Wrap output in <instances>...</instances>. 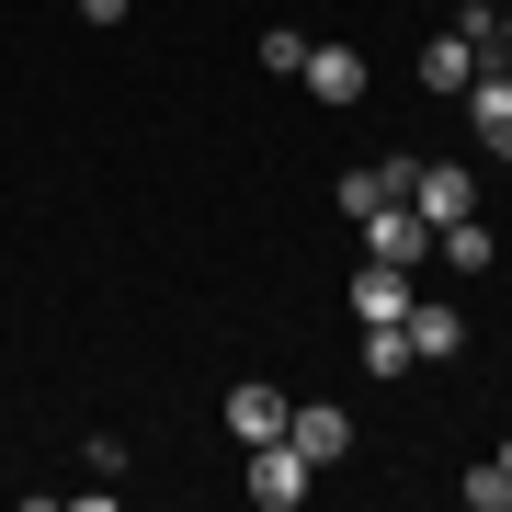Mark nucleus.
I'll return each mask as SVG.
<instances>
[{
    "label": "nucleus",
    "mask_w": 512,
    "mask_h": 512,
    "mask_svg": "<svg viewBox=\"0 0 512 512\" xmlns=\"http://www.w3.org/2000/svg\"><path fill=\"white\" fill-rule=\"evenodd\" d=\"M433 251L456 262V274H490V262H501V239L478 228V217H444V228H433Z\"/></svg>",
    "instance_id": "obj_11"
},
{
    "label": "nucleus",
    "mask_w": 512,
    "mask_h": 512,
    "mask_svg": "<svg viewBox=\"0 0 512 512\" xmlns=\"http://www.w3.org/2000/svg\"><path fill=\"white\" fill-rule=\"evenodd\" d=\"M353 228H365V262H399V274L433 251V217H421V205H365Z\"/></svg>",
    "instance_id": "obj_2"
},
{
    "label": "nucleus",
    "mask_w": 512,
    "mask_h": 512,
    "mask_svg": "<svg viewBox=\"0 0 512 512\" xmlns=\"http://www.w3.org/2000/svg\"><path fill=\"white\" fill-rule=\"evenodd\" d=\"M296 80H308L319 103H365V57H353V46H308V69H296Z\"/></svg>",
    "instance_id": "obj_8"
},
{
    "label": "nucleus",
    "mask_w": 512,
    "mask_h": 512,
    "mask_svg": "<svg viewBox=\"0 0 512 512\" xmlns=\"http://www.w3.org/2000/svg\"><path fill=\"white\" fill-rule=\"evenodd\" d=\"M285 410H296L285 387H228V433H239V444H274V433H285Z\"/></svg>",
    "instance_id": "obj_10"
},
{
    "label": "nucleus",
    "mask_w": 512,
    "mask_h": 512,
    "mask_svg": "<svg viewBox=\"0 0 512 512\" xmlns=\"http://www.w3.org/2000/svg\"><path fill=\"white\" fill-rule=\"evenodd\" d=\"M239 490H251V512H296V501L319 490V467H308V456H296V444L274 433V444H251V467H239Z\"/></svg>",
    "instance_id": "obj_1"
},
{
    "label": "nucleus",
    "mask_w": 512,
    "mask_h": 512,
    "mask_svg": "<svg viewBox=\"0 0 512 512\" xmlns=\"http://www.w3.org/2000/svg\"><path fill=\"white\" fill-rule=\"evenodd\" d=\"M410 353H421V365H444V353H467V308H444V296H410Z\"/></svg>",
    "instance_id": "obj_5"
},
{
    "label": "nucleus",
    "mask_w": 512,
    "mask_h": 512,
    "mask_svg": "<svg viewBox=\"0 0 512 512\" xmlns=\"http://www.w3.org/2000/svg\"><path fill=\"white\" fill-rule=\"evenodd\" d=\"M490 467H501V478H512V433H501V456H490Z\"/></svg>",
    "instance_id": "obj_16"
},
{
    "label": "nucleus",
    "mask_w": 512,
    "mask_h": 512,
    "mask_svg": "<svg viewBox=\"0 0 512 512\" xmlns=\"http://www.w3.org/2000/svg\"><path fill=\"white\" fill-rule=\"evenodd\" d=\"M467 114H478V148H490V160H512V57H478Z\"/></svg>",
    "instance_id": "obj_3"
},
{
    "label": "nucleus",
    "mask_w": 512,
    "mask_h": 512,
    "mask_svg": "<svg viewBox=\"0 0 512 512\" xmlns=\"http://www.w3.org/2000/svg\"><path fill=\"white\" fill-rule=\"evenodd\" d=\"M490 57H512V12H501V23H490Z\"/></svg>",
    "instance_id": "obj_15"
},
{
    "label": "nucleus",
    "mask_w": 512,
    "mask_h": 512,
    "mask_svg": "<svg viewBox=\"0 0 512 512\" xmlns=\"http://www.w3.org/2000/svg\"><path fill=\"white\" fill-rule=\"evenodd\" d=\"M410 296H421V285L399 274V262H365V274H353V319H365V330H376V319H410Z\"/></svg>",
    "instance_id": "obj_7"
},
{
    "label": "nucleus",
    "mask_w": 512,
    "mask_h": 512,
    "mask_svg": "<svg viewBox=\"0 0 512 512\" xmlns=\"http://www.w3.org/2000/svg\"><path fill=\"white\" fill-rule=\"evenodd\" d=\"M410 365H421L410 330H399V319H376V330H365V376H410Z\"/></svg>",
    "instance_id": "obj_12"
},
{
    "label": "nucleus",
    "mask_w": 512,
    "mask_h": 512,
    "mask_svg": "<svg viewBox=\"0 0 512 512\" xmlns=\"http://www.w3.org/2000/svg\"><path fill=\"white\" fill-rule=\"evenodd\" d=\"M410 205L444 228V217H478V183H467L456 160H421V171H410Z\"/></svg>",
    "instance_id": "obj_4"
},
{
    "label": "nucleus",
    "mask_w": 512,
    "mask_h": 512,
    "mask_svg": "<svg viewBox=\"0 0 512 512\" xmlns=\"http://www.w3.org/2000/svg\"><path fill=\"white\" fill-rule=\"evenodd\" d=\"M478 57H490V46H467V35H433V46H421V92H444V103H456L467 80H478Z\"/></svg>",
    "instance_id": "obj_9"
},
{
    "label": "nucleus",
    "mask_w": 512,
    "mask_h": 512,
    "mask_svg": "<svg viewBox=\"0 0 512 512\" xmlns=\"http://www.w3.org/2000/svg\"><path fill=\"white\" fill-rule=\"evenodd\" d=\"M137 12V0H80V23H126Z\"/></svg>",
    "instance_id": "obj_14"
},
{
    "label": "nucleus",
    "mask_w": 512,
    "mask_h": 512,
    "mask_svg": "<svg viewBox=\"0 0 512 512\" xmlns=\"http://www.w3.org/2000/svg\"><path fill=\"white\" fill-rule=\"evenodd\" d=\"M285 444H296L308 467H342V456H353V421H342V410H285Z\"/></svg>",
    "instance_id": "obj_6"
},
{
    "label": "nucleus",
    "mask_w": 512,
    "mask_h": 512,
    "mask_svg": "<svg viewBox=\"0 0 512 512\" xmlns=\"http://www.w3.org/2000/svg\"><path fill=\"white\" fill-rule=\"evenodd\" d=\"M262 69L296 80V69H308V35H296V23H274V35H262Z\"/></svg>",
    "instance_id": "obj_13"
}]
</instances>
